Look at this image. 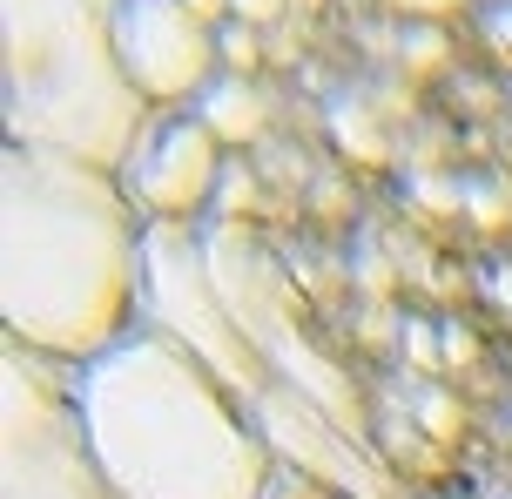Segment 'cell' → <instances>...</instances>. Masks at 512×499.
Returning a JSON list of instances; mask_svg holds the SVG:
<instances>
[{"mask_svg":"<svg viewBox=\"0 0 512 499\" xmlns=\"http://www.w3.org/2000/svg\"><path fill=\"white\" fill-rule=\"evenodd\" d=\"M142 230L115 169L21 149L0 156V317L54 365H88L142 324Z\"/></svg>","mask_w":512,"mask_h":499,"instance_id":"obj_1","label":"cell"},{"mask_svg":"<svg viewBox=\"0 0 512 499\" xmlns=\"http://www.w3.org/2000/svg\"><path fill=\"white\" fill-rule=\"evenodd\" d=\"M75 398L115 499H263L270 486L277 452L250 405L155 324L75 365Z\"/></svg>","mask_w":512,"mask_h":499,"instance_id":"obj_2","label":"cell"},{"mask_svg":"<svg viewBox=\"0 0 512 499\" xmlns=\"http://www.w3.org/2000/svg\"><path fill=\"white\" fill-rule=\"evenodd\" d=\"M115 0H0V115L7 142L122 169L149 129L115 54Z\"/></svg>","mask_w":512,"mask_h":499,"instance_id":"obj_3","label":"cell"},{"mask_svg":"<svg viewBox=\"0 0 512 499\" xmlns=\"http://www.w3.org/2000/svg\"><path fill=\"white\" fill-rule=\"evenodd\" d=\"M0 499H115L81 419L75 365L14 338H0Z\"/></svg>","mask_w":512,"mask_h":499,"instance_id":"obj_4","label":"cell"},{"mask_svg":"<svg viewBox=\"0 0 512 499\" xmlns=\"http://www.w3.org/2000/svg\"><path fill=\"white\" fill-rule=\"evenodd\" d=\"M142 324L182 338L243 405L283 385V371L250 344L209 263V230L196 223H149L142 230Z\"/></svg>","mask_w":512,"mask_h":499,"instance_id":"obj_5","label":"cell"},{"mask_svg":"<svg viewBox=\"0 0 512 499\" xmlns=\"http://www.w3.org/2000/svg\"><path fill=\"white\" fill-rule=\"evenodd\" d=\"M115 176H122L128 203L149 223H196L216 203L230 162H223V142L209 135V122L196 108H162V115H149L142 142L128 149V162Z\"/></svg>","mask_w":512,"mask_h":499,"instance_id":"obj_6","label":"cell"},{"mask_svg":"<svg viewBox=\"0 0 512 499\" xmlns=\"http://www.w3.org/2000/svg\"><path fill=\"white\" fill-rule=\"evenodd\" d=\"M108 21H115V54L149 108L196 102L223 68L216 27L203 14H189L182 0H115Z\"/></svg>","mask_w":512,"mask_h":499,"instance_id":"obj_7","label":"cell"},{"mask_svg":"<svg viewBox=\"0 0 512 499\" xmlns=\"http://www.w3.org/2000/svg\"><path fill=\"white\" fill-rule=\"evenodd\" d=\"M196 115L209 122V135H216V142L243 149V142H256V135H263L270 102H263V88H256L250 75H216L203 95H196Z\"/></svg>","mask_w":512,"mask_h":499,"instance_id":"obj_8","label":"cell"},{"mask_svg":"<svg viewBox=\"0 0 512 499\" xmlns=\"http://www.w3.org/2000/svg\"><path fill=\"white\" fill-rule=\"evenodd\" d=\"M331 129H337V142H344V156L384 162V129L371 122V108H364V102H337L331 108Z\"/></svg>","mask_w":512,"mask_h":499,"instance_id":"obj_9","label":"cell"},{"mask_svg":"<svg viewBox=\"0 0 512 499\" xmlns=\"http://www.w3.org/2000/svg\"><path fill=\"white\" fill-rule=\"evenodd\" d=\"M465 216L479 223V230H506L512 223V183L506 176H465Z\"/></svg>","mask_w":512,"mask_h":499,"instance_id":"obj_10","label":"cell"},{"mask_svg":"<svg viewBox=\"0 0 512 499\" xmlns=\"http://www.w3.org/2000/svg\"><path fill=\"white\" fill-rule=\"evenodd\" d=\"M263 499H358V493H344V486H331V479H317V473H304V466L277 459V466H270Z\"/></svg>","mask_w":512,"mask_h":499,"instance_id":"obj_11","label":"cell"},{"mask_svg":"<svg viewBox=\"0 0 512 499\" xmlns=\"http://www.w3.org/2000/svg\"><path fill=\"white\" fill-rule=\"evenodd\" d=\"M405 196L411 203H425V210H465V176H432V169H418V176H411L405 183Z\"/></svg>","mask_w":512,"mask_h":499,"instance_id":"obj_12","label":"cell"},{"mask_svg":"<svg viewBox=\"0 0 512 499\" xmlns=\"http://www.w3.org/2000/svg\"><path fill=\"white\" fill-rule=\"evenodd\" d=\"M216 54H223V68H230V75H250L256 61H263L256 27L250 21H223V27H216Z\"/></svg>","mask_w":512,"mask_h":499,"instance_id":"obj_13","label":"cell"},{"mask_svg":"<svg viewBox=\"0 0 512 499\" xmlns=\"http://www.w3.org/2000/svg\"><path fill=\"white\" fill-rule=\"evenodd\" d=\"M418 425L425 439H459V405L445 398V385H418Z\"/></svg>","mask_w":512,"mask_h":499,"instance_id":"obj_14","label":"cell"},{"mask_svg":"<svg viewBox=\"0 0 512 499\" xmlns=\"http://www.w3.org/2000/svg\"><path fill=\"white\" fill-rule=\"evenodd\" d=\"M479 34H486V48L499 61H512V0H492L486 14H479Z\"/></svg>","mask_w":512,"mask_h":499,"instance_id":"obj_15","label":"cell"},{"mask_svg":"<svg viewBox=\"0 0 512 499\" xmlns=\"http://www.w3.org/2000/svg\"><path fill=\"white\" fill-rule=\"evenodd\" d=\"M290 7V0H230V21H250V27H270Z\"/></svg>","mask_w":512,"mask_h":499,"instance_id":"obj_16","label":"cell"},{"mask_svg":"<svg viewBox=\"0 0 512 499\" xmlns=\"http://www.w3.org/2000/svg\"><path fill=\"white\" fill-rule=\"evenodd\" d=\"M398 14H425V21H438V14H452L459 0H391Z\"/></svg>","mask_w":512,"mask_h":499,"instance_id":"obj_17","label":"cell"},{"mask_svg":"<svg viewBox=\"0 0 512 499\" xmlns=\"http://www.w3.org/2000/svg\"><path fill=\"white\" fill-rule=\"evenodd\" d=\"M405 344H411L418 365H432V324H405Z\"/></svg>","mask_w":512,"mask_h":499,"instance_id":"obj_18","label":"cell"},{"mask_svg":"<svg viewBox=\"0 0 512 499\" xmlns=\"http://www.w3.org/2000/svg\"><path fill=\"white\" fill-rule=\"evenodd\" d=\"M182 7H189V14H203L209 27H223V21H230V0H182Z\"/></svg>","mask_w":512,"mask_h":499,"instance_id":"obj_19","label":"cell"},{"mask_svg":"<svg viewBox=\"0 0 512 499\" xmlns=\"http://www.w3.org/2000/svg\"><path fill=\"white\" fill-rule=\"evenodd\" d=\"M405 48L418 54V68H432V54H438V34H425V27H418V34H411Z\"/></svg>","mask_w":512,"mask_h":499,"instance_id":"obj_20","label":"cell"},{"mask_svg":"<svg viewBox=\"0 0 512 499\" xmlns=\"http://www.w3.org/2000/svg\"><path fill=\"white\" fill-rule=\"evenodd\" d=\"M445 358H452V365H459V358H472V338H465L459 324H445Z\"/></svg>","mask_w":512,"mask_h":499,"instance_id":"obj_21","label":"cell"},{"mask_svg":"<svg viewBox=\"0 0 512 499\" xmlns=\"http://www.w3.org/2000/svg\"><path fill=\"white\" fill-rule=\"evenodd\" d=\"M486 290H492V297H499V304L512 311V270H492V277H486Z\"/></svg>","mask_w":512,"mask_h":499,"instance_id":"obj_22","label":"cell"}]
</instances>
